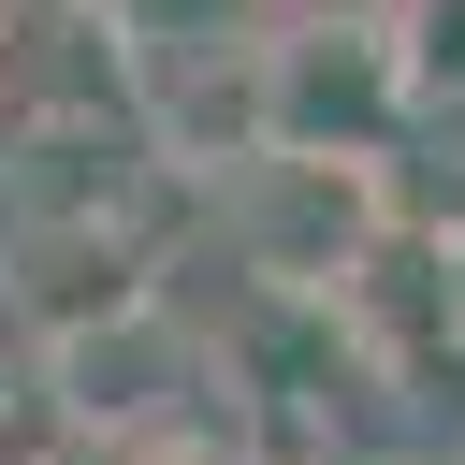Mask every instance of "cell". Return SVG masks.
<instances>
[{"label":"cell","mask_w":465,"mask_h":465,"mask_svg":"<svg viewBox=\"0 0 465 465\" xmlns=\"http://www.w3.org/2000/svg\"><path fill=\"white\" fill-rule=\"evenodd\" d=\"M392 58H407V102H465V0H378Z\"/></svg>","instance_id":"obj_6"},{"label":"cell","mask_w":465,"mask_h":465,"mask_svg":"<svg viewBox=\"0 0 465 465\" xmlns=\"http://www.w3.org/2000/svg\"><path fill=\"white\" fill-rule=\"evenodd\" d=\"M174 203H189L174 160H145V174H116V189H15V203H0V320H15L29 349H58V334L145 305L160 262H174Z\"/></svg>","instance_id":"obj_1"},{"label":"cell","mask_w":465,"mask_h":465,"mask_svg":"<svg viewBox=\"0 0 465 465\" xmlns=\"http://www.w3.org/2000/svg\"><path fill=\"white\" fill-rule=\"evenodd\" d=\"M203 203H218V232L262 291H334L407 189H392V160H349V145H247Z\"/></svg>","instance_id":"obj_2"},{"label":"cell","mask_w":465,"mask_h":465,"mask_svg":"<svg viewBox=\"0 0 465 465\" xmlns=\"http://www.w3.org/2000/svg\"><path fill=\"white\" fill-rule=\"evenodd\" d=\"M116 102H131V131H145L189 189H218V174L262 145V15H203V29L116 44Z\"/></svg>","instance_id":"obj_5"},{"label":"cell","mask_w":465,"mask_h":465,"mask_svg":"<svg viewBox=\"0 0 465 465\" xmlns=\"http://www.w3.org/2000/svg\"><path fill=\"white\" fill-rule=\"evenodd\" d=\"M116 44H160V29H203V15H262V0H87Z\"/></svg>","instance_id":"obj_9"},{"label":"cell","mask_w":465,"mask_h":465,"mask_svg":"<svg viewBox=\"0 0 465 465\" xmlns=\"http://www.w3.org/2000/svg\"><path fill=\"white\" fill-rule=\"evenodd\" d=\"M102 465H276L262 436H247V407L218 392L203 421H174V436H131V450H102Z\"/></svg>","instance_id":"obj_8"},{"label":"cell","mask_w":465,"mask_h":465,"mask_svg":"<svg viewBox=\"0 0 465 465\" xmlns=\"http://www.w3.org/2000/svg\"><path fill=\"white\" fill-rule=\"evenodd\" d=\"M262 15H276V0H262Z\"/></svg>","instance_id":"obj_10"},{"label":"cell","mask_w":465,"mask_h":465,"mask_svg":"<svg viewBox=\"0 0 465 465\" xmlns=\"http://www.w3.org/2000/svg\"><path fill=\"white\" fill-rule=\"evenodd\" d=\"M0 465H102V450H87V421L44 392V363H29V378H0Z\"/></svg>","instance_id":"obj_7"},{"label":"cell","mask_w":465,"mask_h":465,"mask_svg":"<svg viewBox=\"0 0 465 465\" xmlns=\"http://www.w3.org/2000/svg\"><path fill=\"white\" fill-rule=\"evenodd\" d=\"M407 58L378 29V0H276L262 15V145H349V160H392L407 131Z\"/></svg>","instance_id":"obj_3"},{"label":"cell","mask_w":465,"mask_h":465,"mask_svg":"<svg viewBox=\"0 0 465 465\" xmlns=\"http://www.w3.org/2000/svg\"><path fill=\"white\" fill-rule=\"evenodd\" d=\"M29 363H44V392L87 421V450L174 436V421H203V407L232 392V349H218V334H189V320H174V291H145V305H116V320H87V334L29 349Z\"/></svg>","instance_id":"obj_4"}]
</instances>
